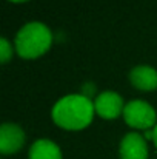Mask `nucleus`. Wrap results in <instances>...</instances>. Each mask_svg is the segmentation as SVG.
Wrapping results in <instances>:
<instances>
[{
	"instance_id": "f257e3e1",
	"label": "nucleus",
	"mask_w": 157,
	"mask_h": 159,
	"mask_svg": "<svg viewBox=\"0 0 157 159\" xmlns=\"http://www.w3.org/2000/svg\"><path fill=\"white\" fill-rule=\"evenodd\" d=\"M96 113L94 102L83 94H68L52 107V120L65 130H82L88 127Z\"/></svg>"
},
{
	"instance_id": "f03ea898",
	"label": "nucleus",
	"mask_w": 157,
	"mask_h": 159,
	"mask_svg": "<svg viewBox=\"0 0 157 159\" xmlns=\"http://www.w3.org/2000/svg\"><path fill=\"white\" fill-rule=\"evenodd\" d=\"M52 43L51 30L40 22L23 25L15 36V50L20 57L36 59L50 50Z\"/></svg>"
},
{
	"instance_id": "7ed1b4c3",
	"label": "nucleus",
	"mask_w": 157,
	"mask_h": 159,
	"mask_svg": "<svg viewBox=\"0 0 157 159\" xmlns=\"http://www.w3.org/2000/svg\"><path fill=\"white\" fill-rule=\"evenodd\" d=\"M123 119L125 122L137 130H153L156 127V110L148 102L142 99H134L125 104L123 110Z\"/></svg>"
},
{
	"instance_id": "20e7f679",
	"label": "nucleus",
	"mask_w": 157,
	"mask_h": 159,
	"mask_svg": "<svg viewBox=\"0 0 157 159\" xmlns=\"http://www.w3.org/2000/svg\"><path fill=\"white\" fill-rule=\"evenodd\" d=\"M25 131L17 125L6 122L0 128V152L3 155H14L25 145Z\"/></svg>"
},
{
	"instance_id": "39448f33",
	"label": "nucleus",
	"mask_w": 157,
	"mask_h": 159,
	"mask_svg": "<svg viewBox=\"0 0 157 159\" xmlns=\"http://www.w3.org/2000/svg\"><path fill=\"white\" fill-rule=\"evenodd\" d=\"M94 108H96V113L100 117L116 119L123 113L125 105H123V99L119 93L103 91V93L97 94V98L94 99Z\"/></svg>"
},
{
	"instance_id": "423d86ee",
	"label": "nucleus",
	"mask_w": 157,
	"mask_h": 159,
	"mask_svg": "<svg viewBox=\"0 0 157 159\" xmlns=\"http://www.w3.org/2000/svg\"><path fill=\"white\" fill-rule=\"evenodd\" d=\"M120 159H148V145L146 139L133 131L122 138L119 147Z\"/></svg>"
},
{
	"instance_id": "0eeeda50",
	"label": "nucleus",
	"mask_w": 157,
	"mask_h": 159,
	"mask_svg": "<svg viewBox=\"0 0 157 159\" xmlns=\"http://www.w3.org/2000/svg\"><path fill=\"white\" fill-rule=\"evenodd\" d=\"M129 80L140 91H153L157 88V70L150 65L134 66L129 73Z\"/></svg>"
},
{
	"instance_id": "6e6552de",
	"label": "nucleus",
	"mask_w": 157,
	"mask_h": 159,
	"mask_svg": "<svg viewBox=\"0 0 157 159\" xmlns=\"http://www.w3.org/2000/svg\"><path fill=\"white\" fill-rule=\"evenodd\" d=\"M29 159H62V150L50 139H37L29 148Z\"/></svg>"
},
{
	"instance_id": "1a4fd4ad",
	"label": "nucleus",
	"mask_w": 157,
	"mask_h": 159,
	"mask_svg": "<svg viewBox=\"0 0 157 159\" xmlns=\"http://www.w3.org/2000/svg\"><path fill=\"white\" fill-rule=\"evenodd\" d=\"M11 56H12V47L9 45L8 39L2 37L0 39V60H2V63H6L11 59Z\"/></svg>"
},
{
	"instance_id": "9d476101",
	"label": "nucleus",
	"mask_w": 157,
	"mask_h": 159,
	"mask_svg": "<svg viewBox=\"0 0 157 159\" xmlns=\"http://www.w3.org/2000/svg\"><path fill=\"white\" fill-rule=\"evenodd\" d=\"M153 133H154V138H153V141H154V144H156V147H157V124H156V127L153 128Z\"/></svg>"
},
{
	"instance_id": "9b49d317",
	"label": "nucleus",
	"mask_w": 157,
	"mask_h": 159,
	"mask_svg": "<svg viewBox=\"0 0 157 159\" xmlns=\"http://www.w3.org/2000/svg\"><path fill=\"white\" fill-rule=\"evenodd\" d=\"M11 2H15V3H20V2H26V0H11Z\"/></svg>"
}]
</instances>
